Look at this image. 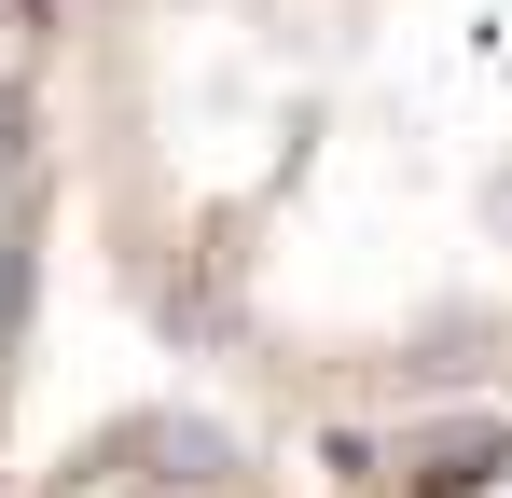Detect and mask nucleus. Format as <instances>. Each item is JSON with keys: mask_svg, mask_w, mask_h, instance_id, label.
I'll return each mask as SVG.
<instances>
[{"mask_svg": "<svg viewBox=\"0 0 512 498\" xmlns=\"http://www.w3.org/2000/svg\"><path fill=\"white\" fill-rule=\"evenodd\" d=\"M0 498H291V471L208 402H139L84 443H56L42 471H0Z\"/></svg>", "mask_w": 512, "mask_h": 498, "instance_id": "nucleus-1", "label": "nucleus"}]
</instances>
